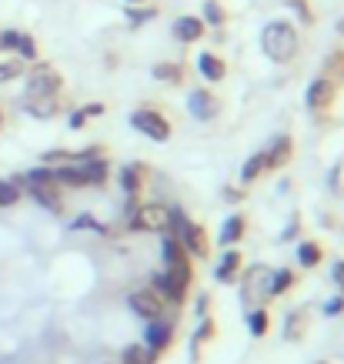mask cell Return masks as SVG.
<instances>
[{
	"instance_id": "6da1fadb",
	"label": "cell",
	"mask_w": 344,
	"mask_h": 364,
	"mask_svg": "<svg viewBox=\"0 0 344 364\" xmlns=\"http://www.w3.org/2000/svg\"><path fill=\"white\" fill-rule=\"evenodd\" d=\"M261 50H264L274 64H288L301 50V37L288 21H271L261 31Z\"/></svg>"
},
{
	"instance_id": "7a4b0ae2",
	"label": "cell",
	"mask_w": 344,
	"mask_h": 364,
	"mask_svg": "<svg viewBox=\"0 0 344 364\" xmlns=\"http://www.w3.org/2000/svg\"><path fill=\"white\" fill-rule=\"evenodd\" d=\"M167 234L178 237L181 247L190 254V257H208L211 254V241H208V231L194 224L181 208H171V224H167Z\"/></svg>"
},
{
	"instance_id": "3957f363",
	"label": "cell",
	"mask_w": 344,
	"mask_h": 364,
	"mask_svg": "<svg viewBox=\"0 0 344 364\" xmlns=\"http://www.w3.org/2000/svg\"><path fill=\"white\" fill-rule=\"evenodd\" d=\"M161 257H164V274L171 277V281H178L181 287H190L194 267H190V254L181 247L178 237L164 234V241H161Z\"/></svg>"
},
{
	"instance_id": "277c9868",
	"label": "cell",
	"mask_w": 344,
	"mask_h": 364,
	"mask_svg": "<svg viewBox=\"0 0 344 364\" xmlns=\"http://www.w3.org/2000/svg\"><path fill=\"white\" fill-rule=\"evenodd\" d=\"M167 224H171V208H164V204H141L127 218L131 231H144V234H167Z\"/></svg>"
},
{
	"instance_id": "5b68a950",
	"label": "cell",
	"mask_w": 344,
	"mask_h": 364,
	"mask_svg": "<svg viewBox=\"0 0 344 364\" xmlns=\"http://www.w3.org/2000/svg\"><path fill=\"white\" fill-rule=\"evenodd\" d=\"M131 124H134V131H141L144 137H151L157 144L171 141V121L161 111H154V107H137L131 114Z\"/></svg>"
},
{
	"instance_id": "8992f818",
	"label": "cell",
	"mask_w": 344,
	"mask_h": 364,
	"mask_svg": "<svg viewBox=\"0 0 344 364\" xmlns=\"http://www.w3.org/2000/svg\"><path fill=\"white\" fill-rule=\"evenodd\" d=\"M60 90H64V77L50 64L31 67V74H27V97H44V94H60Z\"/></svg>"
},
{
	"instance_id": "52a82bcc",
	"label": "cell",
	"mask_w": 344,
	"mask_h": 364,
	"mask_svg": "<svg viewBox=\"0 0 344 364\" xmlns=\"http://www.w3.org/2000/svg\"><path fill=\"white\" fill-rule=\"evenodd\" d=\"M171 341H174V321L171 318H154V321H147V328H144V348L151 354H164L167 348H171Z\"/></svg>"
},
{
	"instance_id": "ba28073f",
	"label": "cell",
	"mask_w": 344,
	"mask_h": 364,
	"mask_svg": "<svg viewBox=\"0 0 344 364\" xmlns=\"http://www.w3.org/2000/svg\"><path fill=\"white\" fill-rule=\"evenodd\" d=\"M188 111L194 121H214V117L221 114V100H217V94H211L208 87H198L188 94Z\"/></svg>"
},
{
	"instance_id": "9c48e42d",
	"label": "cell",
	"mask_w": 344,
	"mask_h": 364,
	"mask_svg": "<svg viewBox=\"0 0 344 364\" xmlns=\"http://www.w3.org/2000/svg\"><path fill=\"white\" fill-rule=\"evenodd\" d=\"M127 304H131V311L137 314V318H144V321H154L164 314V301L157 298L151 287H144V291H134L131 298H127Z\"/></svg>"
},
{
	"instance_id": "30bf717a",
	"label": "cell",
	"mask_w": 344,
	"mask_h": 364,
	"mask_svg": "<svg viewBox=\"0 0 344 364\" xmlns=\"http://www.w3.org/2000/svg\"><path fill=\"white\" fill-rule=\"evenodd\" d=\"M334 97H338V87H334L331 80H324V77H318V80H311L308 84V111L311 114H324L328 107L334 104Z\"/></svg>"
},
{
	"instance_id": "8fae6325",
	"label": "cell",
	"mask_w": 344,
	"mask_h": 364,
	"mask_svg": "<svg viewBox=\"0 0 344 364\" xmlns=\"http://www.w3.org/2000/svg\"><path fill=\"white\" fill-rule=\"evenodd\" d=\"M267 284H271V267L254 264L251 271H244V274H241V291H244L247 304H251V301H257L261 294H267ZM267 298H271V294H267Z\"/></svg>"
},
{
	"instance_id": "7c38bea8",
	"label": "cell",
	"mask_w": 344,
	"mask_h": 364,
	"mask_svg": "<svg viewBox=\"0 0 344 364\" xmlns=\"http://www.w3.org/2000/svg\"><path fill=\"white\" fill-rule=\"evenodd\" d=\"M241 267H244L241 251H237V247H224L221 261H217V267H214V277H217L221 284H234V281L241 277Z\"/></svg>"
},
{
	"instance_id": "4fadbf2b",
	"label": "cell",
	"mask_w": 344,
	"mask_h": 364,
	"mask_svg": "<svg viewBox=\"0 0 344 364\" xmlns=\"http://www.w3.org/2000/svg\"><path fill=\"white\" fill-rule=\"evenodd\" d=\"M151 291H154L164 304H184V298H188V287H181L178 281H171L164 271L151 277Z\"/></svg>"
},
{
	"instance_id": "5bb4252c",
	"label": "cell",
	"mask_w": 344,
	"mask_h": 364,
	"mask_svg": "<svg viewBox=\"0 0 344 364\" xmlns=\"http://www.w3.org/2000/svg\"><path fill=\"white\" fill-rule=\"evenodd\" d=\"M117 181H121V191L127 194V198H137V194H141V188H144V181H147V164H141V161L124 164Z\"/></svg>"
},
{
	"instance_id": "9a60e30c",
	"label": "cell",
	"mask_w": 344,
	"mask_h": 364,
	"mask_svg": "<svg viewBox=\"0 0 344 364\" xmlns=\"http://www.w3.org/2000/svg\"><path fill=\"white\" fill-rule=\"evenodd\" d=\"M23 111L37 121H50L60 111V94H44V97H23Z\"/></svg>"
},
{
	"instance_id": "2e32d148",
	"label": "cell",
	"mask_w": 344,
	"mask_h": 364,
	"mask_svg": "<svg viewBox=\"0 0 344 364\" xmlns=\"http://www.w3.org/2000/svg\"><path fill=\"white\" fill-rule=\"evenodd\" d=\"M264 157H267V171H281V167L294 157V141H291L288 134H281V137L271 141V147L264 151Z\"/></svg>"
},
{
	"instance_id": "e0dca14e",
	"label": "cell",
	"mask_w": 344,
	"mask_h": 364,
	"mask_svg": "<svg viewBox=\"0 0 344 364\" xmlns=\"http://www.w3.org/2000/svg\"><path fill=\"white\" fill-rule=\"evenodd\" d=\"M27 194H31L41 208H47L50 214H64V198H60V188L57 184H41V188H27Z\"/></svg>"
},
{
	"instance_id": "ac0fdd59",
	"label": "cell",
	"mask_w": 344,
	"mask_h": 364,
	"mask_svg": "<svg viewBox=\"0 0 344 364\" xmlns=\"http://www.w3.org/2000/svg\"><path fill=\"white\" fill-rule=\"evenodd\" d=\"M80 171H84V184H87V188H100V184H107V177H111V164H107L104 157L80 161Z\"/></svg>"
},
{
	"instance_id": "d6986e66",
	"label": "cell",
	"mask_w": 344,
	"mask_h": 364,
	"mask_svg": "<svg viewBox=\"0 0 344 364\" xmlns=\"http://www.w3.org/2000/svg\"><path fill=\"white\" fill-rule=\"evenodd\" d=\"M198 70H200V77L208 80V84H217V80L227 77V64H224L217 54H198Z\"/></svg>"
},
{
	"instance_id": "ffe728a7",
	"label": "cell",
	"mask_w": 344,
	"mask_h": 364,
	"mask_svg": "<svg viewBox=\"0 0 344 364\" xmlns=\"http://www.w3.org/2000/svg\"><path fill=\"white\" fill-rule=\"evenodd\" d=\"M308 318H311V311L308 308L291 311L288 321H284V341H301V338L308 334Z\"/></svg>"
},
{
	"instance_id": "44dd1931",
	"label": "cell",
	"mask_w": 344,
	"mask_h": 364,
	"mask_svg": "<svg viewBox=\"0 0 344 364\" xmlns=\"http://www.w3.org/2000/svg\"><path fill=\"white\" fill-rule=\"evenodd\" d=\"M244 231H247V221L241 218V214H234V218H227V221H224L221 234H217V244H221V247H234V244L244 237Z\"/></svg>"
},
{
	"instance_id": "7402d4cb",
	"label": "cell",
	"mask_w": 344,
	"mask_h": 364,
	"mask_svg": "<svg viewBox=\"0 0 344 364\" xmlns=\"http://www.w3.org/2000/svg\"><path fill=\"white\" fill-rule=\"evenodd\" d=\"M174 37L184 44H194L204 37V21L200 17H181V21H174Z\"/></svg>"
},
{
	"instance_id": "603a6c76",
	"label": "cell",
	"mask_w": 344,
	"mask_h": 364,
	"mask_svg": "<svg viewBox=\"0 0 344 364\" xmlns=\"http://www.w3.org/2000/svg\"><path fill=\"white\" fill-rule=\"evenodd\" d=\"M324 80H331L334 87H341L344 84V47H338V50H331V54L324 57Z\"/></svg>"
},
{
	"instance_id": "cb8c5ba5",
	"label": "cell",
	"mask_w": 344,
	"mask_h": 364,
	"mask_svg": "<svg viewBox=\"0 0 344 364\" xmlns=\"http://www.w3.org/2000/svg\"><path fill=\"white\" fill-rule=\"evenodd\" d=\"M324 261V251H321V244H314V241H301L298 244V264L301 267H308V271H314V267Z\"/></svg>"
},
{
	"instance_id": "d4e9b609",
	"label": "cell",
	"mask_w": 344,
	"mask_h": 364,
	"mask_svg": "<svg viewBox=\"0 0 344 364\" xmlns=\"http://www.w3.org/2000/svg\"><path fill=\"white\" fill-rule=\"evenodd\" d=\"M154 80H164V84H184V67L174 64V60H164V64L151 67Z\"/></svg>"
},
{
	"instance_id": "484cf974",
	"label": "cell",
	"mask_w": 344,
	"mask_h": 364,
	"mask_svg": "<svg viewBox=\"0 0 344 364\" xmlns=\"http://www.w3.org/2000/svg\"><path fill=\"white\" fill-rule=\"evenodd\" d=\"M264 171H267V157H264V151H257V154H251L244 161V167H241V181H244V184H254Z\"/></svg>"
},
{
	"instance_id": "4316f807",
	"label": "cell",
	"mask_w": 344,
	"mask_h": 364,
	"mask_svg": "<svg viewBox=\"0 0 344 364\" xmlns=\"http://www.w3.org/2000/svg\"><path fill=\"white\" fill-rule=\"evenodd\" d=\"M214 334H217V328H214V321H211V318H200L198 331H194V338H190V358H194V361L200 358V344H204V341H211Z\"/></svg>"
},
{
	"instance_id": "83f0119b",
	"label": "cell",
	"mask_w": 344,
	"mask_h": 364,
	"mask_svg": "<svg viewBox=\"0 0 344 364\" xmlns=\"http://www.w3.org/2000/svg\"><path fill=\"white\" fill-rule=\"evenodd\" d=\"M291 287H294V271H288V267L271 271V284H267V294H271V298H278V294L291 291Z\"/></svg>"
},
{
	"instance_id": "f1b7e54d",
	"label": "cell",
	"mask_w": 344,
	"mask_h": 364,
	"mask_svg": "<svg viewBox=\"0 0 344 364\" xmlns=\"http://www.w3.org/2000/svg\"><path fill=\"white\" fill-rule=\"evenodd\" d=\"M157 354H151L144 344H127L121 354V364H154Z\"/></svg>"
},
{
	"instance_id": "f546056e",
	"label": "cell",
	"mask_w": 344,
	"mask_h": 364,
	"mask_svg": "<svg viewBox=\"0 0 344 364\" xmlns=\"http://www.w3.org/2000/svg\"><path fill=\"white\" fill-rule=\"evenodd\" d=\"M267 328H271V318H267V311H264V308L247 311V331L254 334V338H264Z\"/></svg>"
},
{
	"instance_id": "4dcf8cb0",
	"label": "cell",
	"mask_w": 344,
	"mask_h": 364,
	"mask_svg": "<svg viewBox=\"0 0 344 364\" xmlns=\"http://www.w3.org/2000/svg\"><path fill=\"white\" fill-rule=\"evenodd\" d=\"M23 191L14 184L11 177H0V208H14L17 200H21Z\"/></svg>"
},
{
	"instance_id": "1f68e13d",
	"label": "cell",
	"mask_w": 344,
	"mask_h": 364,
	"mask_svg": "<svg viewBox=\"0 0 344 364\" xmlns=\"http://www.w3.org/2000/svg\"><path fill=\"white\" fill-rule=\"evenodd\" d=\"M23 74H27V67H23L21 57H17V60H4V64H0V84H11V80L23 77Z\"/></svg>"
},
{
	"instance_id": "d6a6232c",
	"label": "cell",
	"mask_w": 344,
	"mask_h": 364,
	"mask_svg": "<svg viewBox=\"0 0 344 364\" xmlns=\"http://www.w3.org/2000/svg\"><path fill=\"white\" fill-rule=\"evenodd\" d=\"M14 54L21 57L23 64H27V60H37V41H33L31 33L21 31V37H17V50H14Z\"/></svg>"
},
{
	"instance_id": "836d02e7",
	"label": "cell",
	"mask_w": 344,
	"mask_h": 364,
	"mask_svg": "<svg viewBox=\"0 0 344 364\" xmlns=\"http://www.w3.org/2000/svg\"><path fill=\"white\" fill-rule=\"evenodd\" d=\"M204 17H208V23H214V27H224V23H227V11H224L217 0H204Z\"/></svg>"
},
{
	"instance_id": "e575fe53",
	"label": "cell",
	"mask_w": 344,
	"mask_h": 364,
	"mask_svg": "<svg viewBox=\"0 0 344 364\" xmlns=\"http://www.w3.org/2000/svg\"><path fill=\"white\" fill-rule=\"evenodd\" d=\"M288 7L301 17V23H314V11H311V4H308V0H288Z\"/></svg>"
},
{
	"instance_id": "d590c367",
	"label": "cell",
	"mask_w": 344,
	"mask_h": 364,
	"mask_svg": "<svg viewBox=\"0 0 344 364\" xmlns=\"http://www.w3.org/2000/svg\"><path fill=\"white\" fill-rule=\"evenodd\" d=\"M70 228H74V231H97V234H104V224H97L94 218H90V214H80V218H74V221H70Z\"/></svg>"
},
{
	"instance_id": "8d00e7d4",
	"label": "cell",
	"mask_w": 344,
	"mask_h": 364,
	"mask_svg": "<svg viewBox=\"0 0 344 364\" xmlns=\"http://www.w3.org/2000/svg\"><path fill=\"white\" fill-rule=\"evenodd\" d=\"M341 311H344V294L341 298H331L328 304H324V314H328V318H338Z\"/></svg>"
},
{
	"instance_id": "74e56055",
	"label": "cell",
	"mask_w": 344,
	"mask_h": 364,
	"mask_svg": "<svg viewBox=\"0 0 344 364\" xmlns=\"http://www.w3.org/2000/svg\"><path fill=\"white\" fill-rule=\"evenodd\" d=\"M298 231H301V218L294 214V218H291V224L284 228V234H281V241H294V237H298Z\"/></svg>"
},
{
	"instance_id": "f35d334b",
	"label": "cell",
	"mask_w": 344,
	"mask_h": 364,
	"mask_svg": "<svg viewBox=\"0 0 344 364\" xmlns=\"http://www.w3.org/2000/svg\"><path fill=\"white\" fill-rule=\"evenodd\" d=\"M154 17H157V11H134L131 14V27H141V23L154 21Z\"/></svg>"
},
{
	"instance_id": "ab89813d",
	"label": "cell",
	"mask_w": 344,
	"mask_h": 364,
	"mask_svg": "<svg viewBox=\"0 0 344 364\" xmlns=\"http://www.w3.org/2000/svg\"><path fill=\"white\" fill-rule=\"evenodd\" d=\"M104 111H107L104 104H84V107H80V114H84V121H90V117H100Z\"/></svg>"
},
{
	"instance_id": "60d3db41",
	"label": "cell",
	"mask_w": 344,
	"mask_h": 364,
	"mask_svg": "<svg viewBox=\"0 0 344 364\" xmlns=\"http://www.w3.org/2000/svg\"><path fill=\"white\" fill-rule=\"evenodd\" d=\"M224 200H231V204H234V200H244V191L227 188V191H224Z\"/></svg>"
},
{
	"instance_id": "b9f144b4",
	"label": "cell",
	"mask_w": 344,
	"mask_h": 364,
	"mask_svg": "<svg viewBox=\"0 0 344 364\" xmlns=\"http://www.w3.org/2000/svg\"><path fill=\"white\" fill-rule=\"evenodd\" d=\"M208 308H211V298H208V294H204V298L198 301V314H200V318H204V314H208Z\"/></svg>"
},
{
	"instance_id": "7bdbcfd3",
	"label": "cell",
	"mask_w": 344,
	"mask_h": 364,
	"mask_svg": "<svg viewBox=\"0 0 344 364\" xmlns=\"http://www.w3.org/2000/svg\"><path fill=\"white\" fill-rule=\"evenodd\" d=\"M338 181H341V164L331 171V191H334V194H338Z\"/></svg>"
},
{
	"instance_id": "ee69618b",
	"label": "cell",
	"mask_w": 344,
	"mask_h": 364,
	"mask_svg": "<svg viewBox=\"0 0 344 364\" xmlns=\"http://www.w3.org/2000/svg\"><path fill=\"white\" fill-rule=\"evenodd\" d=\"M334 281H344V261H338V264H334Z\"/></svg>"
},
{
	"instance_id": "f6af8a7d",
	"label": "cell",
	"mask_w": 344,
	"mask_h": 364,
	"mask_svg": "<svg viewBox=\"0 0 344 364\" xmlns=\"http://www.w3.org/2000/svg\"><path fill=\"white\" fill-rule=\"evenodd\" d=\"M0 127H4V111H0Z\"/></svg>"
},
{
	"instance_id": "bcb514c9",
	"label": "cell",
	"mask_w": 344,
	"mask_h": 364,
	"mask_svg": "<svg viewBox=\"0 0 344 364\" xmlns=\"http://www.w3.org/2000/svg\"><path fill=\"white\" fill-rule=\"evenodd\" d=\"M127 4H141V0H127Z\"/></svg>"
},
{
	"instance_id": "7dc6e473",
	"label": "cell",
	"mask_w": 344,
	"mask_h": 364,
	"mask_svg": "<svg viewBox=\"0 0 344 364\" xmlns=\"http://www.w3.org/2000/svg\"><path fill=\"white\" fill-rule=\"evenodd\" d=\"M341 287H344V281H341Z\"/></svg>"
}]
</instances>
